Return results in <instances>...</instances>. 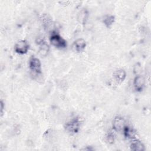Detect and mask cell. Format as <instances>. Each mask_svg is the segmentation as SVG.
Wrapping results in <instances>:
<instances>
[{
  "label": "cell",
  "instance_id": "4",
  "mask_svg": "<svg viewBox=\"0 0 151 151\" xmlns=\"http://www.w3.org/2000/svg\"><path fill=\"white\" fill-rule=\"evenodd\" d=\"M14 50L19 54H25L29 50V44L26 40H19L15 45Z\"/></svg>",
  "mask_w": 151,
  "mask_h": 151
},
{
  "label": "cell",
  "instance_id": "15",
  "mask_svg": "<svg viewBox=\"0 0 151 151\" xmlns=\"http://www.w3.org/2000/svg\"><path fill=\"white\" fill-rule=\"evenodd\" d=\"M3 109H4V103L2 101H1V116H2L3 114Z\"/></svg>",
  "mask_w": 151,
  "mask_h": 151
},
{
  "label": "cell",
  "instance_id": "3",
  "mask_svg": "<svg viewBox=\"0 0 151 151\" xmlns=\"http://www.w3.org/2000/svg\"><path fill=\"white\" fill-rule=\"evenodd\" d=\"M29 67L34 73L38 74L41 73V63L38 58L32 56L29 61Z\"/></svg>",
  "mask_w": 151,
  "mask_h": 151
},
{
  "label": "cell",
  "instance_id": "2",
  "mask_svg": "<svg viewBox=\"0 0 151 151\" xmlns=\"http://www.w3.org/2000/svg\"><path fill=\"white\" fill-rule=\"evenodd\" d=\"M80 122L78 119L75 118L65 123L64 128L69 133L73 134L78 133L80 130Z\"/></svg>",
  "mask_w": 151,
  "mask_h": 151
},
{
  "label": "cell",
  "instance_id": "12",
  "mask_svg": "<svg viewBox=\"0 0 151 151\" xmlns=\"http://www.w3.org/2000/svg\"><path fill=\"white\" fill-rule=\"evenodd\" d=\"M114 22V17L113 15H105L103 19V22L107 27H110Z\"/></svg>",
  "mask_w": 151,
  "mask_h": 151
},
{
  "label": "cell",
  "instance_id": "13",
  "mask_svg": "<svg viewBox=\"0 0 151 151\" xmlns=\"http://www.w3.org/2000/svg\"><path fill=\"white\" fill-rule=\"evenodd\" d=\"M123 132L124 135L126 137H127L128 139H134V132L129 127L125 126V127H124V129L123 130Z\"/></svg>",
  "mask_w": 151,
  "mask_h": 151
},
{
  "label": "cell",
  "instance_id": "6",
  "mask_svg": "<svg viewBox=\"0 0 151 151\" xmlns=\"http://www.w3.org/2000/svg\"><path fill=\"white\" fill-rule=\"evenodd\" d=\"M125 127V121L124 119L120 116L116 117L113 121V129L116 132L123 131Z\"/></svg>",
  "mask_w": 151,
  "mask_h": 151
},
{
  "label": "cell",
  "instance_id": "7",
  "mask_svg": "<svg viewBox=\"0 0 151 151\" xmlns=\"http://www.w3.org/2000/svg\"><path fill=\"white\" fill-rule=\"evenodd\" d=\"M114 80L119 84L124 81L126 77V71L123 69H118L116 70L113 74Z\"/></svg>",
  "mask_w": 151,
  "mask_h": 151
},
{
  "label": "cell",
  "instance_id": "1",
  "mask_svg": "<svg viewBox=\"0 0 151 151\" xmlns=\"http://www.w3.org/2000/svg\"><path fill=\"white\" fill-rule=\"evenodd\" d=\"M50 41L52 45L60 49L65 48L67 45L65 40L57 33H54L51 35Z\"/></svg>",
  "mask_w": 151,
  "mask_h": 151
},
{
  "label": "cell",
  "instance_id": "9",
  "mask_svg": "<svg viewBox=\"0 0 151 151\" xmlns=\"http://www.w3.org/2000/svg\"><path fill=\"white\" fill-rule=\"evenodd\" d=\"M73 45L77 52H81L86 47V42L83 38H78L74 42Z\"/></svg>",
  "mask_w": 151,
  "mask_h": 151
},
{
  "label": "cell",
  "instance_id": "5",
  "mask_svg": "<svg viewBox=\"0 0 151 151\" xmlns=\"http://www.w3.org/2000/svg\"><path fill=\"white\" fill-rule=\"evenodd\" d=\"M145 83L146 80L143 76L141 75L136 76L133 81V86L136 91H141L145 86Z\"/></svg>",
  "mask_w": 151,
  "mask_h": 151
},
{
  "label": "cell",
  "instance_id": "8",
  "mask_svg": "<svg viewBox=\"0 0 151 151\" xmlns=\"http://www.w3.org/2000/svg\"><path fill=\"white\" fill-rule=\"evenodd\" d=\"M130 149L133 151H143L145 150L144 145L139 140H133L130 146Z\"/></svg>",
  "mask_w": 151,
  "mask_h": 151
},
{
  "label": "cell",
  "instance_id": "11",
  "mask_svg": "<svg viewBox=\"0 0 151 151\" xmlns=\"http://www.w3.org/2000/svg\"><path fill=\"white\" fill-rule=\"evenodd\" d=\"M49 50H50L49 45L45 42L42 41L41 42H40L38 52L41 55L45 57L48 54Z\"/></svg>",
  "mask_w": 151,
  "mask_h": 151
},
{
  "label": "cell",
  "instance_id": "14",
  "mask_svg": "<svg viewBox=\"0 0 151 151\" xmlns=\"http://www.w3.org/2000/svg\"><path fill=\"white\" fill-rule=\"evenodd\" d=\"M106 140L109 144H113L114 141V134L112 133H109L106 135Z\"/></svg>",
  "mask_w": 151,
  "mask_h": 151
},
{
  "label": "cell",
  "instance_id": "10",
  "mask_svg": "<svg viewBox=\"0 0 151 151\" xmlns=\"http://www.w3.org/2000/svg\"><path fill=\"white\" fill-rule=\"evenodd\" d=\"M88 12L87 9H82L78 15V21L82 24H86L88 18Z\"/></svg>",
  "mask_w": 151,
  "mask_h": 151
}]
</instances>
